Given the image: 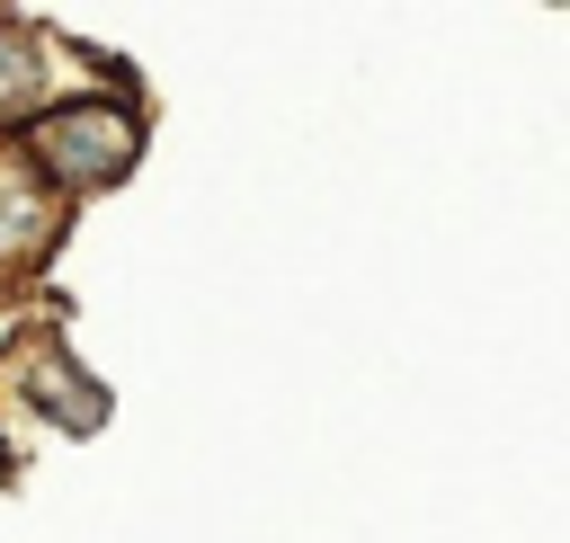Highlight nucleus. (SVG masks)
Listing matches in <instances>:
<instances>
[{
    "mask_svg": "<svg viewBox=\"0 0 570 543\" xmlns=\"http://www.w3.org/2000/svg\"><path fill=\"white\" fill-rule=\"evenodd\" d=\"M36 160L62 178V187H116L142 151V116L134 107H107V98H71L53 116H36Z\"/></svg>",
    "mask_w": 570,
    "mask_h": 543,
    "instance_id": "1",
    "label": "nucleus"
},
{
    "mask_svg": "<svg viewBox=\"0 0 570 543\" xmlns=\"http://www.w3.org/2000/svg\"><path fill=\"white\" fill-rule=\"evenodd\" d=\"M27 392H36V409H45L53 427H80V436H89V427L107 418V392H98L80 365H62V356H45V365L27 374Z\"/></svg>",
    "mask_w": 570,
    "mask_h": 543,
    "instance_id": "2",
    "label": "nucleus"
},
{
    "mask_svg": "<svg viewBox=\"0 0 570 543\" xmlns=\"http://www.w3.org/2000/svg\"><path fill=\"white\" fill-rule=\"evenodd\" d=\"M0 107L9 116L36 107V45H18V36H0Z\"/></svg>",
    "mask_w": 570,
    "mask_h": 543,
    "instance_id": "3",
    "label": "nucleus"
}]
</instances>
